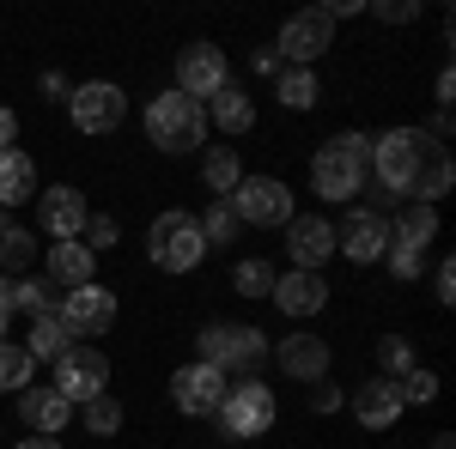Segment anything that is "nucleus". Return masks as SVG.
<instances>
[{"mask_svg": "<svg viewBox=\"0 0 456 449\" xmlns=\"http://www.w3.org/2000/svg\"><path fill=\"white\" fill-rule=\"evenodd\" d=\"M420 358H414V346L402 341V334H384L378 341V377H389V382H402L408 371H414Z\"/></svg>", "mask_w": 456, "mask_h": 449, "instance_id": "obj_33", "label": "nucleus"}, {"mask_svg": "<svg viewBox=\"0 0 456 449\" xmlns=\"http://www.w3.org/2000/svg\"><path fill=\"white\" fill-rule=\"evenodd\" d=\"M225 207L238 212V225H262V231H274V225H292V188H286L281 176H244L238 188H232V201Z\"/></svg>", "mask_w": 456, "mask_h": 449, "instance_id": "obj_8", "label": "nucleus"}, {"mask_svg": "<svg viewBox=\"0 0 456 449\" xmlns=\"http://www.w3.org/2000/svg\"><path fill=\"white\" fill-rule=\"evenodd\" d=\"M55 389L68 395V407H86V401L110 395V358L92 352V346H73L68 358L55 365Z\"/></svg>", "mask_w": 456, "mask_h": 449, "instance_id": "obj_11", "label": "nucleus"}, {"mask_svg": "<svg viewBox=\"0 0 456 449\" xmlns=\"http://www.w3.org/2000/svg\"><path fill=\"white\" fill-rule=\"evenodd\" d=\"M341 401H347V395H341V389H335L329 377H322V382H311V413H335Z\"/></svg>", "mask_w": 456, "mask_h": 449, "instance_id": "obj_39", "label": "nucleus"}, {"mask_svg": "<svg viewBox=\"0 0 456 449\" xmlns=\"http://www.w3.org/2000/svg\"><path fill=\"white\" fill-rule=\"evenodd\" d=\"M146 140L159 146V152H195L201 140H208V109L195 104V98H183V92H159V98H146Z\"/></svg>", "mask_w": 456, "mask_h": 449, "instance_id": "obj_2", "label": "nucleus"}, {"mask_svg": "<svg viewBox=\"0 0 456 449\" xmlns=\"http://www.w3.org/2000/svg\"><path fill=\"white\" fill-rule=\"evenodd\" d=\"M432 92H438V109H451V98H456V73H451V68H438Z\"/></svg>", "mask_w": 456, "mask_h": 449, "instance_id": "obj_43", "label": "nucleus"}, {"mask_svg": "<svg viewBox=\"0 0 456 449\" xmlns=\"http://www.w3.org/2000/svg\"><path fill=\"white\" fill-rule=\"evenodd\" d=\"M347 407H353V419H359L365 431H389L395 419L408 413V407H402V389H395L389 377H365V382L347 395Z\"/></svg>", "mask_w": 456, "mask_h": 449, "instance_id": "obj_20", "label": "nucleus"}, {"mask_svg": "<svg viewBox=\"0 0 456 449\" xmlns=\"http://www.w3.org/2000/svg\"><path fill=\"white\" fill-rule=\"evenodd\" d=\"M274 98H281L286 109H311L316 98H322V79H316V68H281Z\"/></svg>", "mask_w": 456, "mask_h": 449, "instance_id": "obj_28", "label": "nucleus"}, {"mask_svg": "<svg viewBox=\"0 0 456 449\" xmlns=\"http://www.w3.org/2000/svg\"><path fill=\"white\" fill-rule=\"evenodd\" d=\"M19 413H25V425H31V437H61L68 431V419H73V407H68V395L49 382V389H19Z\"/></svg>", "mask_w": 456, "mask_h": 449, "instance_id": "obj_21", "label": "nucleus"}, {"mask_svg": "<svg viewBox=\"0 0 456 449\" xmlns=\"http://www.w3.org/2000/svg\"><path fill=\"white\" fill-rule=\"evenodd\" d=\"M19 449H61L55 437H19Z\"/></svg>", "mask_w": 456, "mask_h": 449, "instance_id": "obj_47", "label": "nucleus"}, {"mask_svg": "<svg viewBox=\"0 0 456 449\" xmlns=\"http://www.w3.org/2000/svg\"><path fill=\"white\" fill-rule=\"evenodd\" d=\"M12 316H19V304H12V279L0 274V334L12 328Z\"/></svg>", "mask_w": 456, "mask_h": 449, "instance_id": "obj_41", "label": "nucleus"}, {"mask_svg": "<svg viewBox=\"0 0 456 449\" xmlns=\"http://www.w3.org/2000/svg\"><path fill=\"white\" fill-rule=\"evenodd\" d=\"M426 152H432V134L426 128H384L371 140V176L384 195H414V176H420Z\"/></svg>", "mask_w": 456, "mask_h": 449, "instance_id": "obj_3", "label": "nucleus"}, {"mask_svg": "<svg viewBox=\"0 0 456 449\" xmlns=\"http://www.w3.org/2000/svg\"><path fill=\"white\" fill-rule=\"evenodd\" d=\"M329 43H335V19H329V6H305V12H292V19L281 25L274 55L292 61V68H311V61H322Z\"/></svg>", "mask_w": 456, "mask_h": 449, "instance_id": "obj_10", "label": "nucleus"}, {"mask_svg": "<svg viewBox=\"0 0 456 449\" xmlns=\"http://www.w3.org/2000/svg\"><path fill=\"white\" fill-rule=\"evenodd\" d=\"M43 279H55L61 292L92 285V279H98V255H92L79 237H73V243H49V274H43Z\"/></svg>", "mask_w": 456, "mask_h": 449, "instance_id": "obj_22", "label": "nucleus"}, {"mask_svg": "<svg viewBox=\"0 0 456 449\" xmlns=\"http://www.w3.org/2000/svg\"><path fill=\"white\" fill-rule=\"evenodd\" d=\"M249 73L274 79V73H281V55H274V49H256V55H249Z\"/></svg>", "mask_w": 456, "mask_h": 449, "instance_id": "obj_42", "label": "nucleus"}, {"mask_svg": "<svg viewBox=\"0 0 456 449\" xmlns=\"http://www.w3.org/2000/svg\"><path fill=\"white\" fill-rule=\"evenodd\" d=\"M31 352H25V346L19 341H0V389H6V395H19V389H31Z\"/></svg>", "mask_w": 456, "mask_h": 449, "instance_id": "obj_32", "label": "nucleus"}, {"mask_svg": "<svg viewBox=\"0 0 456 449\" xmlns=\"http://www.w3.org/2000/svg\"><path fill=\"white\" fill-rule=\"evenodd\" d=\"M31 195H37V164H31V152L6 146V152H0V207H25Z\"/></svg>", "mask_w": 456, "mask_h": 449, "instance_id": "obj_24", "label": "nucleus"}, {"mask_svg": "<svg viewBox=\"0 0 456 449\" xmlns=\"http://www.w3.org/2000/svg\"><path fill=\"white\" fill-rule=\"evenodd\" d=\"M438 237V207H414L402 212V219H389V249H384V261H389V274L395 279H420L426 268V243Z\"/></svg>", "mask_w": 456, "mask_h": 449, "instance_id": "obj_6", "label": "nucleus"}, {"mask_svg": "<svg viewBox=\"0 0 456 449\" xmlns=\"http://www.w3.org/2000/svg\"><path fill=\"white\" fill-rule=\"evenodd\" d=\"M371 19H384V25H408V19H420V0H371Z\"/></svg>", "mask_w": 456, "mask_h": 449, "instance_id": "obj_38", "label": "nucleus"}, {"mask_svg": "<svg viewBox=\"0 0 456 449\" xmlns=\"http://www.w3.org/2000/svg\"><path fill=\"white\" fill-rule=\"evenodd\" d=\"M12 140H19V116H12V109L0 104V152H6V146H12Z\"/></svg>", "mask_w": 456, "mask_h": 449, "instance_id": "obj_45", "label": "nucleus"}, {"mask_svg": "<svg viewBox=\"0 0 456 449\" xmlns=\"http://www.w3.org/2000/svg\"><path fill=\"white\" fill-rule=\"evenodd\" d=\"M432 285H438V292H432L438 304H456V268H451V261H438V274H432Z\"/></svg>", "mask_w": 456, "mask_h": 449, "instance_id": "obj_40", "label": "nucleus"}, {"mask_svg": "<svg viewBox=\"0 0 456 449\" xmlns=\"http://www.w3.org/2000/svg\"><path fill=\"white\" fill-rule=\"evenodd\" d=\"M31 255H37V243L25 225H0V274L12 279V274H25L31 268Z\"/></svg>", "mask_w": 456, "mask_h": 449, "instance_id": "obj_31", "label": "nucleus"}, {"mask_svg": "<svg viewBox=\"0 0 456 449\" xmlns=\"http://www.w3.org/2000/svg\"><path fill=\"white\" fill-rule=\"evenodd\" d=\"M146 255H152V268L159 274H195L201 261H208V237H201V225H195V212H159L152 225H146Z\"/></svg>", "mask_w": 456, "mask_h": 449, "instance_id": "obj_4", "label": "nucleus"}, {"mask_svg": "<svg viewBox=\"0 0 456 449\" xmlns=\"http://www.w3.org/2000/svg\"><path fill=\"white\" fill-rule=\"evenodd\" d=\"M68 73H43V98H61V104H68Z\"/></svg>", "mask_w": 456, "mask_h": 449, "instance_id": "obj_44", "label": "nucleus"}, {"mask_svg": "<svg viewBox=\"0 0 456 449\" xmlns=\"http://www.w3.org/2000/svg\"><path fill=\"white\" fill-rule=\"evenodd\" d=\"M389 249V219L371 207H353L347 225H335V255H347L353 268H371V261H384Z\"/></svg>", "mask_w": 456, "mask_h": 449, "instance_id": "obj_12", "label": "nucleus"}, {"mask_svg": "<svg viewBox=\"0 0 456 449\" xmlns=\"http://www.w3.org/2000/svg\"><path fill=\"white\" fill-rule=\"evenodd\" d=\"M201 182H208L219 201H232V188L244 182V158H238V146H208V158H201Z\"/></svg>", "mask_w": 456, "mask_h": 449, "instance_id": "obj_26", "label": "nucleus"}, {"mask_svg": "<svg viewBox=\"0 0 456 449\" xmlns=\"http://www.w3.org/2000/svg\"><path fill=\"white\" fill-rule=\"evenodd\" d=\"M451 182H456L451 152H444V146H432V152H426V164H420V176H414V201H420V207H438V195H451Z\"/></svg>", "mask_w": 456, "mask_h": 449, "instance_id": "obj_27", "label": "nucleus"}, {"mask_svg": "<svg viewBox=\"0 0 456 449\" xmlns=\"http://www.w3.org/2000/svg\"><path fill=\"white\" fill-rule=\"evenodd\" d=\"M79 425H86L92 437H116V431H122V401H116V395L86 401V407H79Z\"/></svg>", "mask_w": 456, "mask_h": 449, "instance_id": "obj_34", "label": "nucleus"}, {"mask_svg": "<svg viewBox=\"0 0 456 449\" xmlns=\"http://www.w3.org/2000/svg\"><path fill=\"white\" fill-rule=\"evenodd\" d=\"M395 389H402V407H432V401H438V371L414 365V371L395 382Z\"/></svg>", "mask_w": 456, "mask_h": 449, "instance_id": "obj_36", "label": "nucleus"}, {"mask_svg": "<svg viewBox=\"0 0 456 449\" xmlns=\"http://www.w3.org/2000/svg\"><path fill=\"white\" fill-rule=\"evenodd\" d=\"M86 219H92V207H86V195H79V188H68V182L37 195V231H43V237L73 243L79 231H86Z\"/></svg>", "mask_w": 456, "mask_h": 449, "instance_id": "obj_18", "label": "nucleus"}, {"mask_svg": "<svg viewBox=\"0 0 456 449\" xmlns=\"http://www.w3.org/2000/svg\"><path fill=\"white\" fill-rule=\"evenodd\" d=\"M268 298H274V310H286L292 322H311V316H322V304H329V279L305 274V268H286Z\"/></svg>", "mask_w": 456, "mask_h": 449, "instance_id": "obj_19", "label": "nucleus"}, {"mask_svg": "<svg viewBox=\"0 0 456 449\" xmlns=\"http://www.w3.org/2000/svg\"><path fill=\"white\" fill-rule=\"evenodd\" d=\"M116 237H122V231H116V219H110V212H92V219H86V231H79V243H86L92 255L116 249Z\"/></svg>", "mask_w": 456, "mask_h": 449, "instance_id": "obj_37", "label": "nucleus"}, {"mask_svg": "<svg viewBox=\"0 0 456 449\" xmlns=\"http://www.w3.org/2000/svg\"><path fill=\"white\" fill-rule=\"evenodd\" d=\"M365 176H371V140L365 134H335L322 152L311 158V188L322 201H353L359 188H365Z\"/></svg>", "mask_w": 456, "mask_h": 449, "instance_id": "obj_1", "label": "nucleus"}, {"mask_svg": "<svg viewBox=\"0 0 456 449\" xmlns=\"http://www.w3.org/2000/svg\"><path fill=\"white\" fill-rule=\"evenodd\" d=\"M286 255H292V268L322 274L329 255H335V225H329L322 212H292V225H286Z\"/></svg>", "mask_w": 456, "mask_h": 449, "instance_id": "obj_16", "label": "nucleus"}, {"mask_svg": "<svg viewBox=\"0 0 456 449\" xmlns=\"http://www.w3.org/2000/svg\"><path fill=\"white\" fill-rule=\"evenodd\" d=\"M25 352H31V365H61V358L73 352V328L61 322V316H37Z\"/></svg>", "mask_w": 456, "mask_h": 449, "instance_id": "obj_25", "label": "nucleus"}, {"mask_svg": "<svg viewBox=\"0 0 456 449\" xmlns=\"http://www.w3.org/2000/svg\"><path fill=\"white\" fill-rule=\"evenodd\" d=\"M274 261H262V255H244V261H238V268H232V292H238V298H268V292H274Z\"/></svg>", "mask_w": 456, "mask_h": 449, "instance_id": "obj_29", "label": "nucleus"}, {"mask_svg": "<svg viewBox=\"0 0 456 449\" xmlns=\"http://www.w3.org/2000/svg\"><path fill=\"white\" fill-rule=\"evenodd\" d=\"M171 401H176V413H189V419H208L219 413V401H225V371H213V365H176V377H171Z\"/></svg>", "mask_w": 456, "mask_h": 449, "instance_id": "obj_14", "label": "nucleus"}, {"mask_svg": "<svg viewBox=\"0 0 456 449\" xmlns=\"http://www.w3.org/2000/svg\"><path fill=\"white\" fill-rule=\"evenodd\" d=\"M213 419H219V431L238 437V444H244V437H262V431L274 425V389L256 382V377H244L238 389H225V401H219Z\"/></svg>", "mask_w": 456, "mask_h": 449, "instance_id": "obj_9", "label": "nucleus"}, {"mask_svg": "<svg viewBox=\"0 0 456 449\" xmlns=\"http://www.w3.org/2000/svg\"><path fill=\"white\" fill-rule=\"evenodd\" d=\"M55 316L73 328V341L79 334H104V328H116V292L110 285H73V292H61V304H55Z\"/></svg>", "mask_w": 456, "mask_h": 449, "instance_id": "obj_13", "label": "nucleus"}, {"mask_svg": "<svg viewBox=\"0 0 456 449\" xmlns=\"http://www.w3.org/2000/svg\"><path fill=\"white\" fill-rule=\"evenodd\" d=\"M201 109H208V128H219V134H249L256 128V104H249L244 85H219Z\"/></svg>", "mask_w": 456, "mask_h": 449, "instance_id": "obj_23", "label": "nucleus"}, {"mask_svg": "<svg viewBox=\"0 0 456 449\" xmlns=\"http://www.w3.org/2000/svg\"><path fill=\"white\" fill-rule=\"evenodd\" d=\"M201 365H213V371H262L268 365V334L262 328H249V322H208L201 328Z\"/></svg>", "mask_w": 456, "mask_h": 449, "instance_id": "obj_5", "label": "nucleus"}, {"mask_svg": "<svg viewBox=\"0 0 456 449\" xmlns=\"http://www.w3.org/2000/svg\"><path fill=\"white\" fill-rule=\"evenodd\" d=\"M195 225H201V237H208V249H225V243H238V231H244V225H238V212L225 207V201H213V207L201 212Z\"/></svg>", "mask_w": 456, "mask_h": 449, "instance_id": "obj_35", "label": "nucleus"}, {"mask_svg": "<svg viewBox=\"0 0 456 449\" xmlns=\"http://www.w3.org/2000/svg\"><path fill=\"white\" fill-rule=\"evenodd\" d=\"M68 116L79 134H116L122 116H128V92L116 79H79L68 92Z\"/></svg>", "mask_w": 456, "mask_h": 449, "instance_id": "obj_7", "label": "nucleus"}, {"mask_svg": "<svg viewBox=\"0 0 456 449\" xmlns=\"http://www.w3.org/2000/svg\"><path fill=\"white\" fill-rule=\"evenodd\" d=\"M432 449H456V437H451V431H444V437H432Z\"/></svg>", "mask_w": 456, "mask_h": 449, "instance_id": "obj_48", "label": "nucleus"}, {"mask_svg": "<svg viewBox=\"0 0 456 449\" xmlns=\"http://www.w3.org/2000/svg\"><path fill=\"white\" fill-rule=\"evenodd\" d=\"M12 304L31 310V322H37V316H55V279H43V274L12 279Z\"/></svg>", "mask_w": 456, "mask_h": 449, "instance_id": "obj_30", "label": "nucleus"}, {"mask_svg": "<svg viewBox=\"0 0 456 449\" xmlns=\"http://www.w3.org/2000/svg\"><path fill=\"white\" fill-rule=\"evenodd\" d=\"M353 12H365V0H335L329 6V19H353Z\"/></svg>", "mask_w": 456, "mask_h": 449, "instance_id": "obj_46", "label": "nucleus"}, {"mask_svg": "<svg viewBox=\"0 0 456 449\" xmlns=\"http://www.w3.org/2000/svg\"><path fill=\"white\" fill-rule=\"evenodd\" d=\"M268 352H274L281 377H292V382H322V377H329V341L311 334V328H292V334L274 341Z\"/></svg>", "mask_w": 456, "mask_h": 449, "instance_id": "obj_17", "label": "nucleus"}, {"mask_svg": "<svg viewBox=\"0 0 456 449\" xmlns=\"http://www.w3.org/2000/svg\"><path fill=\"white\" fill-rule=\"evenodd\" d=\"M219 85H232V73H225V49H213V43H189V49L176 55V92L195 98V104H208Z\"/></svg>", "mask_w": 456, "mask_h": 449, "instance_id": "obj_15", "label": "nucleus"}]
</instances>
